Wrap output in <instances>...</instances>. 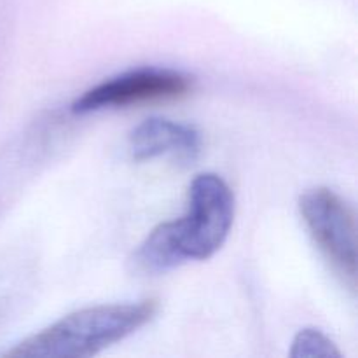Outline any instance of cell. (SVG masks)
<instances>
[{"label": "cell", "mask_w": 358, "mask_h": 358, "mask_svg": "<svg viewBox=\"0 0 358 358\" xmlns=\"http://www.w3.org/2000/svg\"><path fill=\"white\" fill-rule=\"evenodd\" d=\"M233 222L229 185L215 173H199L189 185L187 212L154 227L133 252V273L161 275L187 261H206L226 243Z\"/></svg>", "instance_id": "obj_1"}, {"label": "cell", "mask_w": 358, "mask_h": 358, "mask_svg": "<svg viewBox=\"0 0 358 358\" xmlns=\"http://www.w3.org/2000/svg\"><path fill=\"white\" fill-rule=\"evenodd\" d=\"M157 310L159 304L154 299L83 308L21 341L16 348L7 352V357L84 358L98 355L145 327L156 317Z\"/></svg>", "instance_id": "obj_2"}, {"label": "cell", "mask_w": 358, "mask_h": 358, "mask_svg": "<svg viewBox=\"0 0 358 358\" xmlns=\"http://www.w3.org/2000/svg\"><path fill=\"white\" fill-rule=\"evenodd\" d=\"M299 212L325 261L350 289L355 290L357 226L353 210L334 191L317 187L301 196Z\"/></svg>", "instance_id": "obj_3"}, {"label": "cell", "mask_w": 358, "mask_h": 358, "mask_svg": "<svg viewBox=\"0 0 358 358\" xmlns=\"http://www.w3.org/2000/svg\"><path fill=\"white\" fill-rule=\"evenodd\" d=\"M192 87V77L171 69H136L119 73L80 94L72 103V112L103 110V108L126 107L152 100H170L184 96Z\"/></svg>", "instance_id": "obj_4"}, {"label": "cell", "mask_w": 358, "mask_h": 358, "mask_svg": "<svg viewBox=\"0 0 358 358\" xmlns=\"http://www.w3.org/2000/svg\"><path fill=\"white\" fill-rule=\"evenodd\" d=\"M128 150L135 161L168 156L177 164L189 166L198 159L201 136L189 124L164 117H149L131 129Z\"/></svg>", "instance_id": "obj_5"}, {"label": "cell", "mask_w": 358, "mask_h": 358, "mask_svg": "<svg viewBox=\"0 0 358 358\" xmlns=\"http://www.w3.org/2000/svg\"><path fill=\"white\" fill-rule=\"evenodd\" d=\"M292 358H341L343 353L322 331L313 327L301 329L290 348Z\"/></svg>", "instance_id": "obj_6"}]
</instances>
